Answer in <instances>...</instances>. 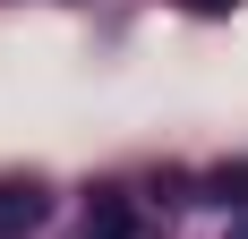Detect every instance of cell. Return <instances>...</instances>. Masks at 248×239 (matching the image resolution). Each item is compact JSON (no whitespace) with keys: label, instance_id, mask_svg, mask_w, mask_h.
<instances>
[{"label":"cell","instance_id":"cell-1","mask_svg":"<svg viewBox=\"0 0 248 239\" xmlns=\"http://www.w3.org/2000/svg\"><path fill=\"white\" fill-rule=\"evenodd\" d=\"M86 239H163V222H154L128 188H103L94 205H86Z\"/></svg>","mask_w":248,"mask_h":239},{"label":"cell","instance_id":"cell-2","mask_svg":"<svg viewBox=\"0 0 248 239\" xmlns=\"http://www.w3.org/2000/svg\"><path fill=\"white\" fill-rule=\"evenodd\" d=\"M43 214H51V205H43V188H34V179H0V239H26Z\"/></svg>","mask_w":248,"mask_h":239},{"label":"cell","instance_id":"cell-3","mask_svg":"<svg viewBox=\"0 0 248 239\" xmlns=\"http://www.w3.org/2000/svg\"><path fill=\"white\" fill-rule=\"evenodd\" d=\"M205 188L223 196V205H248V163H223V171H214V179H205Z\"/></svg>","mask_w":248,"mask_h":239},{"label":"cell","instance_id":"cell-4","mask_svg":"<svg viewBox=\"0 0 248 239\" xmlns=\"http://www.w3.org/2000/svg\"><path fill=\"white\" fill-rule=\"evenodd\" d=\"M231 239H248V222H240V231H231Z\"/></svg>","mask_w":248,"mask_h":239}]
</instances>
